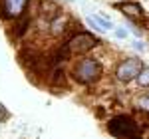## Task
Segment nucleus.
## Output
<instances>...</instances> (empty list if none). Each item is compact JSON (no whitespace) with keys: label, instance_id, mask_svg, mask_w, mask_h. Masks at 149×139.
<instances>
[{"label":"nucleus","instance_id":"nucleus-1","mask_svg":"<svg viewBox=\"0 0 149 139\" xmlns=\"http://www.w3.org/2000/svg\"><path fill=\"white\" fill-rule=\"evenodd\" d=\"M102 76L103 66L92 56H81L80 60L74 62V66L70 70V78L81 85H92V83L102 80Z\"/></svg>","mask_w":149,"mask_h":139},{"label":"nucleus","instance_id":"nucleus-2","mask_svg":"<svg viewBox=\"0 0 149 139\" xmlns=\"http://www.w3.org/2000/svg\"><path fill=\"white\" fill-rule=\"evenodd\" d=\"M107 133L113 139H143L141 125L135 115L129 113H117L107 121Z\"/></svg>","mask_w":149,"mask_h":139},{"label":"nucleus","instance_id":"nucleus-3","mask_svg":"<svg viewBox=\"0 0 149 139\" xmlns=\"http://www.w3.org/2000/svg\"><path fill=\"white\" fill-rule=\"evenodd\" d=\"M64 44L68 46V50L72 52V56H86L88 52H92L93 48H97L100 40H97L93 34H90V32L76 30Z\"/></svg>","mask_w":149,"mask_h":139},{"label":"nucleus","instance_id":"nucleus-4","mask_svg":"<svg viewBox=\"0 0 149 139\" xmlns=\"http://www.w3.org/2000/svg\"><path fill=\"white\" fill-rule=\"evenodd\" d=\"M143 66V60L139 56H131V58H123L119 64H115L113 68V78L121 83H129V81L137 80V76L141 74Z\"/></svg>","mask_w":149,"mask_h":139},{"label":"nucleus","instance_id":"nucleus-5","mask_svg":"<svg viewBox=\"0 0 149 139\" xmlns=\"http://www.w3.org/2000/svg\"><path fill=\"white\" fill-rule=\"evenodd\" d=\"M30 0H0V16L4 20H20L28 12Z\"/></svg>","mask_w":149,"mask_h":139},{"label":"nucleus","instance_id":"nucleus-6","mask_svg":"<svg viewBox=\"0 0 149 139\" xmlns=\"http://www.w3.org/2000/svg\"><path fill=\"white\" fill-rule=\"evenodd\" d=\"M117 10L121 12L123 16H125L127 20H131L133 24L137 22H143L145 20V12H143V8L139 6L137 2H133V0H123V2H115L113 4Z\"/></svg>","mask_w":149,"mask_h":139},{"label":"nucleus","instance_id":"nucleus-7","mask_svg":"<svg viewBox=\"0 0 149 139\" xmlns=\"http://www.w3.org/2000/svg\"><path fill=\"white\" fill-rule=\"evenodd\" d=\"M62 12H64L62 6H60L58 2H54V0H40V4H38V14H40V18L46 20L48 24L52 22L56 16H60Z\"/></svg>","mask_w":149,"mask_h":139},{"label":"nucleus","instance_id":"nucleus-8","mask_svg":"<svg viewBox=\"0 0 149 139\" xmlns=\"http://www.w3.org/2000/svg\"><path fill=\"white\" fill-rule=\"evenodd\" d=\"M48 26H50V34H52V36L66 34V32H68V28H70V16L66 14V12H62V14L56 16V18L48 24Z\"/></svg>","mask_w":149,"mask_h":139},{"label":"nucleus","instance_id":"nucleus-9","mask_svg":"<svg viewBox=\"0 0 149 139\" xmlns=\"http://www.w3.org/2000/svg\"><path fill=\"white\" fill-rule=\"evenodd\" d=\"M133 107H135V113H143L145 117H149V92L139 93L133 99Z\"/></svg>","mask_w":149,"mask_h":139},{"label":"nucleus","instance_id":"nucleus-10","mask_svg":"<svg viewBox=\"0 0 149 139\" xmlns=\"http://www.w3.org/2000/svg\"><path fill=\"white\" fill-rule=\"evenodd\" d=\"M92 18L95 20V22H97V26L102 28L103 32H107V30H113V22H111L109 18H105L103 14H100V12H97V14H92Z\"/></svg>","mask_w":149,"mask_h":139},{"label":"nucleus","instance_id":"nucleus-11","mask_svg":"<svg viewBox=\"0 0 149 139\" xmlns=\"http://www.w3.org/2000/svg\"><path fill=\"white\" fill-rule=\"evenodd\" d=\"M135 83H137L139 88H149V66H145V68L141 70V74L137 76Z\"/></svg>","mask_w":149,"mask_h":139},{"label":"nucleus","instance_id":"nucleus-12","mask_svg":"<svg viewBox=\"0 0 149 139\" xmlns=\"http://www.w3.org/2000/svg\"><path fill=\"white\" fill-rule=\"evenodd\" d=\"M86 24H88V26H90L92 30H95V32H103V30H102V28H100V26H97V22L93 20L92 16H86Z\"/></svg>","mask_w":149,"mask_h":139},{"label":"nucleus","instance_id":"nucleus-13","mask_svg":"<svg viewBox=\"0 0 149 139\" xmlns=\"http://www.w3.org/2000/svg\"><path fill=\"white\" fill-rule=\"evenodd\" d=\"M115 38L125 40V38H127V30H125V28H115Z\"/></svg>","mask_w":149,"mask_h":139},{"label":"nucleus","instance_id":"nucleus-14","mask_svg":"<svg viewBox=\"0 0 149 139\" xmlns=\"http://www.w3.org/2000/svg\"><path fill=\"white\" fill-rule=\"evenodd\" d=\"M131 46L135 48V50H137V52H145V44H143V42H141V40H135V42H133V44H131Z\"/></svg>","mask_w":149,"mask_h":139},{"label":"nucleus","instance_id":"nucleus-15","mask_svg":"<svg viewBox=\"0 0 149 139\" xmlns=\"http://www.w3.org/2000/svg\"><path fill=\"white\" fill-rule=\"evenodd\" d=\"M6 117H8V111H4V109H2V105H0V121H4Z\"/></svg>","mask_w":149,"mask_h":139},{"label":"nucleus","instance_id":"nucleus-16","mask_svg":"<svg viewBox=\"0 0 149 139\" xmlns=\"http://www.w3.org/2000/svg\"><path fill=\"white\" fill-rule=\"evenodd\" d=\"M70 2H74V0H70Z\"/></svg>","mask_w":149,"mask_h":139}]
</instances>
